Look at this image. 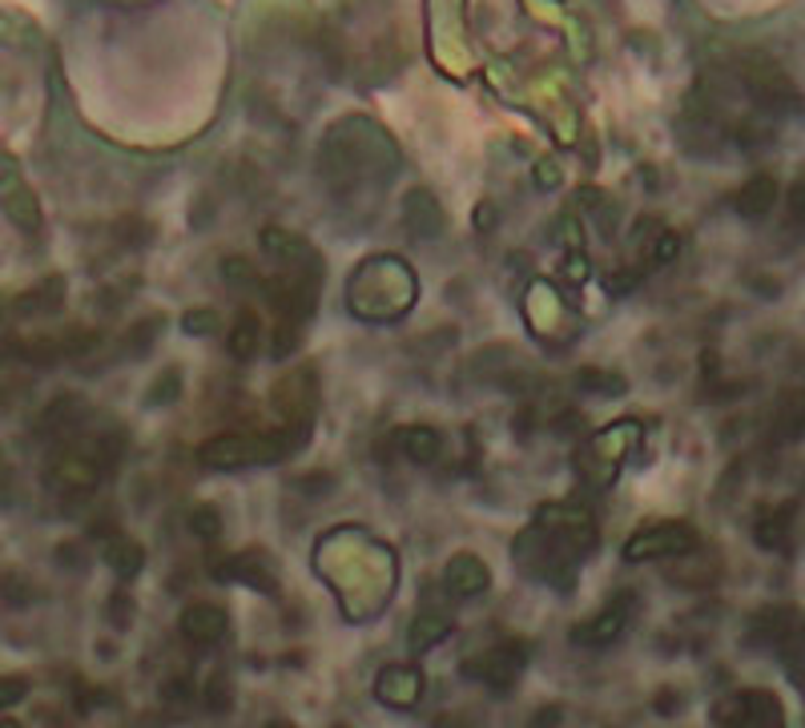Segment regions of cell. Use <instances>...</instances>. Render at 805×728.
Returning <instances> with one entry per match:
<instances>
[{"label": "cell", "instance_id": "obj_11", "mask_svg": "<svg viewBox=\"0 0 805 728\" xmlns=\"http://www.w3.org/2000/svg\"><path fill=\"white\" fill-rule=\"evenodd\" d=\"M794 636H802V620H797V607L777 604V607H762L757 616L750 620V641L762 644V648H782Z\"/></svg>", "mask_w": 805, "mask_h": 728}, {"label": "cell", "instance_id": "obj_16", "mask_svg": "<svg viewBox=\"0 0 805 728\" xmlns=\"http://www.w3.org/2000/svg\"><path fill=\"white\" fill-rule=\"evenodd\" d=\"M0 206L9 210V218L17 221L24 233L41 230V206H37L33 189L21 181V174H9L4 181H0Z\"/></svg>", "mask_w": 805, "mask_h": 728}, {"label": "cell", "instance_id": "obj_31", "mask_svg": "<svg viewBox=\"0 0 805 728\" xmlns=\"http://www.w3.org/2000/svg\"><path fill=\"white\" fill-rule=\"evenodd\" d=\"M230 680H226V676H214L210 685H206V708H210V713H221V708H230Z\"/></svg>", "mask_w": 805, "mask_h": 728}, {"label": "cell", "instance_id": "obj_19", "mask_svg": "<svg viewBox=\"0 0 805 728\" xmlns=\"http://www.w3.org/2000/svg\"><path fill=\"white\" fill-rule=\"evenodd\" d=\"M777 206V177L773 174H753L737 194V214L750 221H762Z\"/></svg>", "mask_w": 805, "mask_h": 728}, {"label": "cell", "instance_id": "obj_2", "mask_svg": "<svg viewBox=\"0 0 805 728\" xmlns=\"http://www.w3.org/2000/svg\"><path fill=\"white\" fill-rule=\"evenodd\" d=\"M354 142L351 145H339L331 137L327 149H322V166H327V177H331V189L339 198H359L363 189H375L383 186V177H391L399 169V154L395 145L386 142L383 133H375V145L363 142L367 125L354 122L351 125Z\"/></svg>", "mask_w": 805, "mask_h": 728}, {"label": "cell", "instance_id": "obj_34", "mask_svg": "<svg viewBox=\"0 0 805 728\" xmlns=\"http://www.w3.org/2000/svg\"><path fill=\"white\" fill-rule=\"evenodd\" d=\"M162 693H166L169 705H186V700H194V680H189V676H177V680H169V685L162 688Z\"/></svg>", "mask_w": 805, "mask_h": 728}, {"label": "cell", "instance_id": "obj_7", "mask_svg": "<svg viewBox=\"0 0 805 728\" xmlns=\"http://www.w3.org/2000/svg\"><path fill=\"white\" fill-rule=\"evenodd\" d=\"M713 720H721V725H782L785 713L773 693L745 688V693H733L721 705H713Z\"/></svg>", "mask_w": 805, "mask_h": 728}, {"label": "cell", "instance_id": "obj_3", "mask_svg": "<svg viewBox=\"0 0 805 728\" xmlns=\"http://www.w3.org/2000/svg\"><path fill=\"white\" fill-rule=\"evenodd\" d=\"M302 447L295 430H287L282 423L278 427H262V430H226V435H214L194 451L202 467L210 471H238V467H255V464H278Z\"/></svg>", "mask_w": 805, "mask_h": 728}, {"label": "cell", "instance_id": "obj_28", "mask_svg": "<svg viewBox=\"0 0 805 728\" xmlns=\"http://www.w3.org/2000/svg\"><path fill=\"white\" fill-rule=\"evenodd\" d=\"M29 696V676H0V708L21 705Z\"/></svg>", "mask_w": 805, "mask_h": 728}, {"label": "cell", "instance_id": "obj_14", "mask_svg": "<svg viewBox=\"0 0 805 728\" xmlns=\"http://www.w3.org/2000/svg\"><path fill=\"white\" fill-rule=\"evenodd\" d=\"M794 519H797V499H785V503L757 516L753 535H757V543H762L765 552H789V543H794Z\"/></svg>", "mask_w": 805, "mask_h": 728}, {"label": "cell", "instance_id": "obj_20", "mask_svg": "<svg viewBox=\"0 0 805 728\" xmlns=\"http://www.w3.org/2000/svg\"><path fill=\"white\" fill-rule=\"evenodd\" d=\"M226 351H230V358H238V363L258 358V351H262V322H258V314L242 310V314L234 319L230 334H226Z\"/></svg>", "mask_w": 805, "mask_h": 728}, {"label": "cell", "instance_id": "obj_24", "mask_svg": "<svg viewBox=\"0 0 805 728\" xmlns=\"http://www.w3.org/2000/svg\"><path fill=\"white\" fill-rule=\"evenodd\" d=\"M797 435H802V395H797V391H785L782 407L773 410V439L797 443Z\"/></svg>", "mask_w": 805, "mask_h": 728}, {"label": "cell", "instance_id": "obj_6", "mask_svg": "<svg viewBox=\"0 0 805 728\" xmlns=\"http://www.w3.org/2000/svg\"><path fill=\"white\" fill-rule=\"evenodd\" d=\"M632 616H637V596L625 587V592H617V596H608V604L600 607L596 616H588L585 624H576L572 644L592 648V652L608 648V644H617L620 636H625V628H629Z\"/></svg>", "mask_w": 805, "mask_h": 728}, {"label": "cell", "instance_id": "obj_33", "mask_svg": "<svg viewBox=\"0 0 805 728\" xmlns=\"http://www.w3.org/2000/svg\"><path fill=\"white\" fill-rule=\"evenodd\" d=\"M221 274L230 278L234 287H246V282H255V266L246 262V258H230V262L221 266Z\"/></svg>", "mask_w": 805, "mask_h": 728}, {"label": "cell", "instance_id": "obj_18", "mask_svg": "<svg viewBox=\"0 0 805 728\" xmlns=\"http://www.w3.org/2000/svg\"><path fill=\"white\" fill-rule=\"evenodd\" d=\"M395 447L403 451V459H411V464L431 467L443 455V435L435 427H427V423H411V427L395 430Z\"/></svg>", "mask_w": 805, "mask_h": 728}, {"label": "cell", "instance_id": "obj_22", "mask_svg": "<svg viewBox=\"0 0 805 728\" xmlns=\"http://www.w3.org/2000/svg\"><path fill=\"white\" fill-rule=\"evenodd\" d=\"M447 632H452V616L440 612V607H423L415 624H411V648L415 652H431L435 644L447 641Z\"/></svg>", "mask_w": 805, "mask_h": 728}, {"label": "cell", "instance_id": "obj_29", "mask_svg": "<svg viewBox=\"0 0 805 728\" xmlns=\"http://www.w3.org/2000/svg\"><path fill=\"white\" fill-rule=\"evenodd\" d=\"M105 616H110L113 628H130V620H133V600L125 596V592H113L110 604H105Z\"/></svg>", "mask_w": 805, "mask_h": 728}, {"label": "cell", "instance_id": "obj_9", "mask_svg": "<svg viewBox=\"0 0 805 728\" xmlns=\"http://www.w3.org/2000/svg\"><path fill=\"white\" fill-rule=\"evenodd\" d=\"M262 250L278 262V270L287 274H322V258L314 254V246L307 238L287 230H266L262 233Z\"/></svg>", "mask_w": 805, "mask_h": 728}, {"label": "cell", "instance_id": "obj_35", "mask_svg": "<svg viewBox=\"0 0 805 728\" xmlns=\"http://www.w3.org/2000/svg\"><path fill=\"white\" fill-rule=\"evenodd\" d=\"M12 491H17V475H12V464L4 459V451H0V508L12 499Z\"/></svg>", "mask_w": 805, "mask_h": 728}, {"label": "cell", "instance_id": "obj_25", "mask_svg": "<svg viewBox=\"0 0 805 728\" xmlns=\"http://www.w3.org/2000/svg\"><path fill=\"white\" fill-rule=\"evenodd\" d=\"M157 331H162V322H157V319L137 322V326H133V331L122 339V354H130V358H142V354L149 351V346H154Z\"/></svg>", "mask_w": 805, "mask_h": 728}, {"label": "cell", "instance_id": "obj_8", "mask_svg": "<svg viewBox=\"0 0 805 728\" xmlns=\"http://www.w3.org/2000/svg\"><path fill=\"white\" fill-rule=\"evenodd\" d=\"M177 628H182V636H186L194 648H214V644L226 641V632H230V616H226V607L221 604L194 600V604L182 607Z\"/></svg>", "mask_w": 805, "mask_h": 728}, {"label": "cell", "instance_id": "obj_27", "mask_svg": "<svg viewBox=\"0 0 805 728\" xmlns=\"http://www.w3.org/2000/svg\"><path fill=\"white\" fill-rule=\"evenodd\" d=\"M0 600H4V604H12V607H24L29 600H33V584H29L24 575H17V572H4V575H0Z\"/></svg>", "mask_w": 805, "mask_h": 728}, {"label": "cell", "instance_id": "obj_32", "mask_svg": "<svg viewBox=\"0 0 805 728\" xmlns=\"http://www.w3.org/2000/svg\"><path fill=\"white\" fill-rule=\"evenodd\" d=\"M576 386H585V391H625V383H620V378H608L605 371H580V375H576Z\"/></svg>", "mask_w": 805, "mask_h": 728}, {"label": "cell", "instance_id": "obj_23", "mask_svg": "<svg viewBox=\"0 0 805 728\" xmlns=\"http://www.w3.org/2000/svg\"><path fill=\"white\" fill-rule=\"evenodd\" d=\"M65 302V282L61 278H44L41 287L24 290L21 299H17V314H56Z\"/></svg>", "mask_w": 805, "mask_h": 728}, {"label": "cell", "instance_id": "obj_36", "mask_svg": "<svg viewBox=\"0 0 805 728\" xmlns=\"http://www.w3.org/2000/svg\"><path fill=\"white\" fill-rule=\"evenodd\" d=\"M210 326H214V310H198V314H189V319H186L189 334H206Z\"/></svg>", "mask_w": 805, "mask_h": 728}, {"label": "cell", "instance_id": "obj_15", "mask_svg": "<svg viewBox=\"0 0 805 728\" xmlns=\"http://www.w3.org/2000/svg\"><path fill=\"white\" fill-rule=\"evenodd\" d=\"M89 419V403L81 395H56L49 407L41 410V419H37V430L49 435V439H65L73 435L78 427H85Z\"/></svg>", "mask_w": 805, "mask_h": 728}, {"label": "cell", "instance_id": "obj_26", "mask_svg": "<svg viewBox=\"0 0 805 728\" xmlns=\"http://www.w3.org/2000/svg\"><path fill=\"white\" fill-rule=\"evenodd\" d=\"M189 531H194L202 543H214L221 535V516L214 508H194L189 511Z\"/></svg>", "mask_w": 805, "mask_h": 728}, {"label": "cell", "instance_id": "obj_21", "mask_svg": "<svg viewBox=\"0 0 805 728\" xmlns=\"http://www.w3.org/2000/svg\"><path fill=\"white\" fill-rule=\"evenodd\" d=\"M105 563H110L113 572H117V580H133V575L145 568V548L137 540H130V535H110L105 540Z\"/></svg>", "mask_w": 805, "mask_h": 728}, {"label": "cell", "instance_id": "obj_1", "mask_svg": "<svg viewBox=\"0 0 805 728\" xmlns=\"http://www.w3.org/2000/svg\"><path fill=\"white\" fill-rule=\"evenodd\" d=\"M596 548V523L580 503H548L536 511L531 528H524L512 543V560L519 572L540 584L572 587L580 563Z\"/></svg>", "mask_w": 805, "mask_h": 728}, {"label": "cell", "instance_id": "obj_10", "mask_svg": "<svg viewBox=\"0 0 805 728\" xmlns=\"http://www.w3.org/2000/svg\"><path fill=\"white\" fill-rule=\"evenodd\" d=\"M443 587H447V596L455 600H472V596H484L487 587H492V572H487V563L472 552H460L447 560L443 568Z\"/></svg>", "mask_w": 805, "mask_h": 728}, {"label": "cell", "instance_id": "obj_5", "mask_svg": "<svg viewBox=\"0 0 805 728\" xmlns=\"http://www.w3.org/2000/svg\"><path fill=\"white\" fill-rule=\"evenodd\" d=\"M524 664H528V648L519 641H499L492 648H484L479 656L464 661V676H472L475 685L492 688V693H512L524 676Z\"/></svg>", "mask_w": 805, "mask_h": 728}, {"label": "cell", "instance_id": "obj_4", "mask_svg": "<svg viewBox=\"0 0 805 728\" xmlns=\"http://www.w3.org/2000/svg\"><path fill=\"white\" fill-rule=\"evenodd\" d=\"M696 552V528L684 519H657L649 528H640L625 543V560H681V555Z\"/></svg>", "mask_w": 805, "mask_h": 728}, {"label": "cell", "instance_id": "obj_17", "mask_svg": "<svg viewBox=\"0 0 805 728\" xmlns=\"http://www.w3.org/2000/svg\"><path fill=\"white\" fill-rule=\"evenodd\" d=\"M403 226H407V233H411V238H420V242L435 238V233L443 230L440 201L431 198L427 189H411L407 201H403Z\"/></svg>", "mask_w": 805, "mask_h": 728}, {"label": "cell", "instance_id": "obj_13", "mask_svg": "<svg viewBox=\"0 0 805 728\" xmlns=\"http://www.w3.org/2000/svg\"><path fill=\"white\" fill-rule=\"evenodd\" d=\"M218 580H238V584L258 587L266 596H278V575H275V568H270V555L266 552H242V555L221 560Z\"/></svg>", "mask_w": 805, "mask_h": 728}, {"label": "cell", "instance_id": "obj_12", "mask_svg": "<svg viewBox=\"0 0 805 728\" xmlns=\"http://www.w3.org/2000/svg\"><path fill=\"white\" fill-rule=\"evenodd\" d=\"M375 696L391 708H411L423 696V673L415 664H386L375 676Z\"/></svg>", "mask_w": 805, "mask_h": 728}, {"label": "cell", "instance_id": "obj_30", "mask_svg": "<svg viewBox=\"0 0 805 728\" xmlns=\"http://www.w3.org/2000/svg\"><path fill=\"white\" fill-rule=\"evenodd\" d=\"M177 391H182V375H177V366H169L166 378H157V383L149 386V403H157V398H162V403H174Z\"/></svg>", "mask_w": 805, "mask_h": 728}]
</instances>
